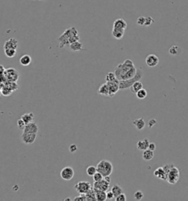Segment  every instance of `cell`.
<instances>
[{
  "mask_svg": "<svg viewBox=\"0 0 188 201\" xmlns=\"http://www.w3.org/2000/svg\"><path fill=\"white\" fill-rule=\"evenodd\" d=\"M105 80L106 82H114V81H120L118 78H117L116 75H115V72H108L107 74L106 77H105Z\"/></svg>",
  "mask_w": 188,
  "mask_h": 201,
  "instance_id": "f546056e",
  "label": "cell"
},
{
  "mask_svg": "<svg viewBox=\"0 0 188 201\" xmlns=\"http://www.w3.org/2000/svg\"><path fill=\"white\" fill-rule=\"evenodd\" d=\"M149 140L148 139H145L143 140H141L138 141L137 143V148L139 150H145L148 149V146H149Z\"/></svg>",
  "mask_w": 188,
  "mask_h": 201,
  "instance_id": "ac0fdd59",
  "label": "cell"
},
{
  "mask_svg": "<svg viewBox=\"0 0 188 201\" xmlns=\"http://www.w3.org/2000/svg\"><path fill=\"white\" fill-rule=\"evenodd\" d=\"M95 189L96 192V200H100V201H105L107 199V193L106 192L102 190H99V189Z\"/></svg>",
  "mask_w": 188,
  "mask_h": 201,
  "instance_id": "44dd1931",
  "label": "cell"
},
{
  "mask_svg": "<svg viewBox=\"0 0 188 201\" xmlns=\"http://www.w3.org/2000/svg\"><path fill=\"white\" fill-rule=\"evenodd\" d=\"M154 22V19H153L152 17L151 16H148V17H146V24H145V26H150Z\"/></svg>",
  "mask_w": 188,
  "mask_h": 201,
  "instance_id": "60d3db41",
  "label": "cell"
},
{
  "mask_svg": "<svg viewBox=\"0 0 188 201\" xmlns=\"http://www.w3.org/2000/svg\"><path fill=\"white\" fill-rule=\"evenodd\" d=\"M85 196H86L87 200H96V192L94 188H91V189L85 194Z\"/></svg>",
  "mask_w": 188,
  "mask_h": 201,
  "instance_id": "83f0119b",
  "label": "cell"
},
{
  "mask_svg": "<svg viewBox=\"0 0 188 201\" xmlns=\"http://www.w3.org/2000/svg\"><path fill=\"white\" fill-rule=\"evenodd\" d=\"M124 30H120V29H112V35H113V37L115 39H118V40H120L124 36Z\"/></svg>",
  "mask_w": 188,
  "mask_h": 201,
  "instance_id": "4316f807",
  "label": "cell"
},
{
  "mask_svg": "<svg viewBox=\"0 0 188 201\" xmlns=\"http://www.w3.org/2000/svg\"><path fill=\"white\" fill-rule=\"evenodd\" d=\"M103 178H104L103 175H102V173H100L99 172H96L95 173V175L93 176V179L94 182H98V181H102Z\"/></svg>",
  "mask_w": 188,
  "mask_h": 201,
  "instance_id": "8d00e7d4",
  "label": "cell"
},
{
  "mask_svg": "<svg viewBox=\"0 0 188 201\" xmlns=\"http://www.w3.org/2000/svg\"><path fill=\"white\" fill-rule=\"evenodd\" d=\"M132 124L136 127L138 131H142L146 127V122H145L143 118L134 119H132Z\"/></svg>",
  "mask_w": 188,
  "mask_h": 201,
  "instance_id": "e0dca14e",
  "label": "cell"
},
{
  "mask_svg": "<svg viewBox=\"0 0 188 201\" xmlns=\"http://www.w3.org/2000/svg\"><path fill=\"white\" fill-rule=\"evenodd\" d=\"M134 197L136 200H141L144 197V194H143V192L142 191L138 190L135 192Z\"/></svg>",
  "mask_w": 188,
  "mask_h": 201,
  "instance_id": "d590c367",
  "label": "cell"
},
{
  "mask_svg": "<svg viewBox=\"0 0 188 201\" xmlns=\"http://www.w3.org/2000/svg\"><path fill=\"white\" fill-rule=\"evenodd\" d=\"M137 71H138V70H137V69L135 68V66L133 67V68H132L131 70H129L128 72H126V73L125 74V75L121 77V80H129V79H131V78H132V77H134L135 76V75H136Z\"/></svg>",
  "mask_w": 188,
  "mask_h": 201,
  "instance_id": "ffe728a7",
  "label": "cell"
},
{
  "mask_svg": "<svg viewBox=\"0 0 188 201\" xmlns=\"http://www.w3.org/2000/svg\"><path fill=\"white\" fill-rule=\"evenodd\" d=\"M91 188V184L87 181H80L74 186V189L79 194H86Z\"/></svg>",
  "mask_w": 188,
  "mask_h": 201,
  "instance_id": "52a82bcc",
  "label": "cell"
},
{
  "mask_svg": "<svg viewBox=\"0 0 188 201\" xmlns=\"http://www.w3.org/2000/svg\"><path fill=\"white\" fill-rule=\"evenodd\" d=\"M63 200H71V198H69V197H68V198H65V199H64Z\"/></svg>",
  "mask_w": 188,
  "mask_h": 201,
  "instance_id": "7dc6e473",
  "label": "cell"
},
{
  "mask_svg": "<svg viewBox=\"0 0 188 201\" xmlns=\"http://www.w3.org/2000/svg\"><path fill=\"white\" fill-rule=\"evenodd\" d=\"M156 122H156V120L155 119H150L149 121H148V128H153V127L156 124Z\"/></svg>",
  "mask_w": 188,
  "mask_h": 201,
  "instance_id": "ee69618b",
  "label": "cell"
},
{
  "mask_svg": "<svg viewBox=\"0 0 188 201\" xmlns=\"http://www.w3.org/2000/svg\"><path fill=\"white\" fill-rule=\"evenodd\" d=\"M145 24H146V17L144 16L138 17V20H137V24L139 26H145Z\"/></svg>",
  "mask_w": 188,
  "mask_h": 201,
  "instance_id": "f35d334b",
  "label": "cell"
},
{
  "mask_svg": "<svg viewBox=\"0 0 188 201\" xmlns=\"http://www.w3.org/2000/svg\"><path fill=\"white\" fill-rule=\"evenodd\" d=\"M142 88H143V83L140 81H137V82H135V83L133 84L131 87H130V91H131L132 93L135 94H136L137 92L139 91L142 89Z\"/></svg>",
  "mask_w": 188,
  "mask_h": 201,
  "instance_id": "d4e9b609",
  "label": "cell"
},
{
  "mask_svg": "<svg viewBox=\"0 0 188 201\" xmlns=\"http://www.w3.org/2000/svg\"><path fill=\"white\" fill-rule=\"evenodd\" d=\"M115 199L116 201H126V195H125L124 193H121V194H119L118 197H115Z\"/></svg>",
  "mask_w": 188,
  "mask_h": 201,
  "instance_id": "b9f144b4",
  "label": "cell"
},
{
  "mask_svg": "<svg viewBox=\"0 0 188 201\" xmlns=\"http://www.w3.org/2000/svg\"><path fill=\"white\" fill-rule=\"evenodd\" d=\"M23 132L31 133H38V126L37 124H35V123L32 122L26 125L25 128L23 130Z\"/></svg>",
  "mask_w": 188,
  "mask_h": 201,
  "instance_id": "9a60e30c",
  "label": "cell"
},
{
  "mask_svg": "<svg viewBox=\"0 0 188 201\" xmlns=\"http://www.w3.org/2000/svg\"><path fill=\"white\" fill-rule=\"evenodd\" d=\"M148 149L152 151H154L156 150V144L154 143H150L149 146H148Z\"/></svg>",
  "mask_w": 188,
  "mask_h": 201,
  "instance_id": "bcb514c9",
  "label": "cell"
},
{
  "mask_svg": "<svg viewBox=\"0 0 188 201\" xmlns=\"http://www.w3.org/2000/svg\"><path fill=\"white\" fill-rule=\"evenodd\" d=\"M135 63L130 59H126L124 60V62L122 63L118 64L115 68V74L116 75L117 78L119 80H121V77L128 72L129 70H131L132 68L135 67Z\"/></svg>",
  "mask_w": 188,
  "mask_h": 201,
  "instance_id": "7a4b0ae2",
  "label": "cell"
},
{
  "mask_svg": "<svg viewBox=\"0 0 188 201\" xmlns=\"http://www.w3.org/2000/svg\"><path fill=\"white\" fill-rule=\"evenodd\" d=\"M36 138H37V133H25V132H23L21 136L22 142L26 144H31L34 143Z\"/></svg>",
  "mask_w": 188,
  "mask_h": 201,
  "instance_id": "9c48e42d",
  "label": "cell"
},
{
  "mask_svg": "<svg viewBox=\"0 0 188 201\" xmlns=\"http://www.w3.org/2000/svg\"><path fill=\"white\" fill-rule=\"evenodd\" d=\"M57 40L59 42V47L61 49L69 46L72 43L80 41L78 30L74 27L67 28Z\"/></svg>",
  "mask_w": 188,
  "mask_h": 201,
  "instance_id": "6da1fadb",
  "label": "cell"
},
{
  "mask_svg": "<svg viewBox=\"0 0 188 201\" xmlns=\"http://www.w3.org/2000/svg\"><path fill=\"white\" fill-rule=\"evenodd\" d=\"M70 49L74 52H78V51H81L83 49V44L80 42V41H77L69 45Z\"/></svg>",
  "mask_w": 188,
  "mask_h": 201,
  "instance_id": "cb8c5ba5",
  "label": "cell"
},
{
  "mask_svg": "<svg viewBox=\"0 0 188 201\" xmlns=\"http://www.w3.org/2000/svg\"><path fill=\"white\" fill-rule=\"evenodd\" d=\"M180 52H181L180 47H179V46H176V45L172 46V47L169 49V50H168V52H169L170 55H177L180 53Z\"/></svg>",
  "mask_w": 188,
  "mask_h": 201,
  "instance_id": "4dcf8cb0",
  "label": "cell"
},
{
  "mask_svg": "<svg viewBox=\"0 0 188 201\" xmlns=\"http://www.w3.org/2000/svg\"><path fill=\"white\" fill-rule=\"evenodd\" d=\"M1 93L3 96L8 97L11 96V95L14 93V91L11 89H10V88H8V87L1 85Z\"/></svg>",
  "mask_w": 188,
  "mask_h": 201,
  "instance_id": "1f68e13d",
  "label": "cell"
},
{
  "mask_svg": "<svg viewBox=\"0 0 188 201\" xmlns=\"http://www.w3.org/2000/svg\"><path fill=\"white\" fill-rule=\"evenodd\" d=\"M179 178H180V172L179 169L174 165L168 172L166 181H168V184H176L179 181Z\"/></svg>",
  "mask_w": 188,
  "mask_h": 201,
  "instance_id": "5b68a950",
  "label": "cell"
},
{
  "mask_svg": "<svg viewBox=\"0 0 188 201\" xmlns=\"http://www.w3.org/2000/svg\"><path fill=\"white\" fill-rule=\"evenodd\" d=\"M111 191L113 192V194H114L115 198L116 197H118L119 194H121V193H123V189H122L121 186L118 185V184H115V185H113V187H112V189H111Z\"/></svg>",
  "mask_w": 188,
  "mask_h": 201,
  "instance_id": "f1b7e54d",
  "label": "cell"
},
{
  "mask_svg": "<svg viewBox=\"0 0 188 201\" xmlns=\"http://www.w3.org/2000/svg\"><path fill=\"white\" fill-rule=\"evenodd\" d=\"M18 45H19V42L16 39L11 38V39H8L5 42L4 44V49H17Z\"/></svg>",
  "mask_w": 188,
  "mask_h": 201,
  "instance_id": "5bb4252c",
  "label": "cell"
},
{
  "mask_svg": "<svg viewBox=\"0 0 188 201\" xmlns=\"http://www.w3.org/2000/svg\"><path fill=\"white\" fill-rule=\"evenodd\" d=\"M2 74H4L8 81L17 82L19 78V72L14 68H8Z\"/></svg>",
  "mask_w": 188,
  "mask_h": 201,
  "instance_id": "8992f818",
  "label": "cell"
},
{
  "mask_svg": "<svg viewBox=\"0 0 188 201\" xmlns=\"http://www.w3.org/2000/svg\"><path fill=\"white\" fill-rule=\"evenodd\" d=\"M26 125L27 124L24 122V121L21 118L19 119L17 121V126L20 130H24V128H25Z\"/></svg>",
  "mask_w": 188,
  "mask_h": 201,
  "instance_id": "74e56055",
  "label": "cell"
},
{
  "mask_svg": "<svg viewBox=\"0 0 188 201\" xmlns=\"http://www.w3.org/2000/svg\"><path fill=\"white\" fill-rule=\"evenodd\" d=\"M159 57H158L156 55H154V54L148 55L146 58V65L149 67L156 66L158 65V63H159Z\"/></svg>",
  "mask_w": 188,
  "mask_h": 201,
  "instance_id": "8fae6325",
  "label": "cell"
},
{
  "mask_svg": "<svg viewBox=\"0 0 188 201\" xmlns=\"http://www.w3.org/2000/svg\"><path fill=\"white\" fill-rule=\"evenodd\" d=\"M74 201H86L87 198L85 194H80V196L78 197H76L74 199Z\"/></svg>",
  "mask_w": 188,
  "mask_h": 201,
  "instance_id": "ab89813d",
  "label": "cell"
},
{
  "mask_svg": "<svg viewBox=\"0 0 188 201\" xmlns=\"http://www.w3.org/2000/svg\"><path fill=\"white\" fill-rule=\"evenodd\" d=\"M96 172H97V168L94 166H88L86 169L87 174L89 176H91V177H93Z\"/></svg>",
  "mask_w": 188,
  "mask_h": 201,
  "instance_id": "e575fe53",
  "label": "cell"
},
{
  "mask_svg": "<svg viewBox=\"0 0 188 201\" xmlns=\"http://www.w3.org/2000/svg\"><path fill=\"white\" fill-rule=\"evenodd\" d=\"M74 176V170L71 166L62 168L60 172V177L65 181H71Z\"/></svg>",
  "mask_w": 188,
  "mask_h": 201,
  "instance_id": "ba28073f",
  "label": "cell"
},
{
  "mask_svg": "<svg viewBox=\"0 0 188 201\" xmlns=\"http://www.w3.org/2000/svg\"><path fill=\"white\" fill-rule=\"evenodd\" d=\"M113 198H115V195L112 191L107 192V199H108V200H112V199Z\"/></svg>",
  "mask_w": 188,
  "mask_h": 201,
  "instance_id": "f6af8a7d",
  "label": "cell"
},
{
  "mask_svg": "<svg viewBox=\"0 0 188 201\" xmlns=\"http://www.w3.org/2000/svg\"><path fill=\"white\" fill-rule=\"evenodd\" d=\"M5 51V55L7 56L8 57H15V55H16V52H17V49H4Z\"/></svg>",
  "mask_w": 188,
  "mask_h": 201,
  "instance_id": "d6a6232c",
  "label": "cell"
},
{
  "mask_svg": "<svg viewBox=\"0 0 188 201\" xmlns=\"http://www.w3.org/2000/svg\"><path fill=\"white\" fill-rule=\"evenodd\" d=\"M127 27V23L123 19H116L113 23V29H120V30H124Z\"/></svg>",
  "mask_w": 188,
  "mask_h": 201,
  "instance_id": "4fadbf2b",
  "label": "cell"
},
{
  "mask_svg": "<svg viewBox=\"0 0 188 201\" xmlns=\"http://www.w3.org/2000/svg\"><path fill=\"white\" fill-rule=\"evenodd\" d=\"M21 118L24 120L26 124H29V123H31L33 122L34 114L33 113H31V112L30 113H24V115H22V116H21Z\"/></svg>",
  "mask_w": 188,
  "mask_h": 201,
  "instance_id": "484cf974",
  "label": "cell"
},
{
  "mask_svg": "<svg viewBox=\"0 0 188 201\" xmlns=\"http://www.w3.org/2000/svg\"><path fill=\"white\" fill-rule=\"evenodd\" d=\"M69 152L71 153H74L76 152V151L78 150V147H77V146L76 145V144H71L70 146H69Z\"/></svg>",
  "mask_w": 188,
  "mask_h": 201,
  "instance_id": "7bdbcfd3",
  "label": "cell"
},
{
  "mask_svg": "<svg viewBox=\"0 0 188 201\" xmlns=\"http://www.w3.org/2000/svg\"><path fill=\"white\" fill-rule=\"evenodd\" d=\"M110 182H109L105 178L102 179V181H98V182H94L93 184V188L96 189H99V190L105 191V192H108V189H110Z\"/></svg>",
  "mask_w": 188,
  "mask_h": 201,
  "instance_id": "30bf717a",
  "label": "cell"
},
{
  "mask_svg": "<svg viewBox=\"0 0 188 201\" xmlns=\"http://www.w3.org/2000/svg\"><path fill=\"white\" fill-rule=\"evenodd\" d=\"M120 81H114V82H107L108 84L109 90H110V95L109 97H113L115 96V94L120 90L119 86Z\"/></svg>",
  "mask_w": 188,
  "mask_h": 201,
  "instance_id": "7c38bea8",
  "label": "cell"
},
{
  "mask_svg": "<svg viewBox=\"0 0 188 201\" xmlns=\"http://www.w3.org/2000/svg\"><path fill=\"white\" fill-rule=\"evenodd\" d=\"M97 172H99L100 173L103 175L104 177L110 175L113 173V164L108 160H102L97 164L96 166Z\"/></svg>",
  "mask_w": 188,
  "mask_h": 201,
  "instance_id": "3957f363",
  "label": "cell"
},
{
  "mask_svg": "<svg viewBox=\"0 0 188 201\" xmlns=\"http://www.w3.org/2000/svg\"><path fill=\"white\" fill-rule=\"evenodd\" d=\"M154 176H156V177L158 178L161 179V180L166 181V178H167V175H166V172L165 171L163 166L158 167L157 169H155L154 172Z\"/></svg>",
  "mask_w": 188,
  "mask_h": 201,
  "instance_id": "2e32d148",
  "label": "cell"
},
{
  "mask_svg": "<svg viewBox=\"0 0 188 201\" xmlns=\"http://www.w3.org/2000/svg\"><path fill=\"white\" fill-rule=\"evenodd\" d=\"M143 159L144 161H151V159H153L154 158V151L151 150L147 149L143 150Z\"/></svg>",
  "mask_w": 188,
  "mask_h": 201,
  "instance_id": "603a6c76",
  "label": "cell"
},
{
  "mask_svg": "<svg viewBox=\"0 0 188 201\" xmlns=\"http://www.w3.org/2000/svg\"><path fill=\"white\" fill-rule=\"evenodd\" d=\"M143 72L141 70H138L137 71V73L135 75V76L132 78L129 79V80H120L119 82V86H120V90H123V89H127V88H130V87L134 84L135 82L140 81V80H141L142 77H143Z\"/></svg>",
  "mask_w": 188,
  "mask_h": 201,
  "instance_id": "277c9868",
  "label": "cell"
},
{
  "mask_svg": "<svg viewBox=\"0 0 188 201\" xmlns=\"http://www.w3.org/2000/svg\"><path fill=\"white\" fill-rule=\"evenodd\" d=\"M147 91H146V89H144V88H142L139 91L137 92L136 94V96L138 97V99H139V100H143V99L146 98V97H147Z\"/></svg>",
  "mask_w": 188,
  "mask_h": 201,
  "instance_id": "836d02e7",
  "label": "cell"
},
{
  "mask_svg": "<svg viewBox=\"0 0 188 201\" xmlns=\"http://www.w3.org/2000/svg\"><path fill=\"white\" fill-rule=\"evenodd\" d=\"M19 61H20L21 65L24 66H29L31 63V62H32V57L29 55H24L20 57Z\"/></svg>",
  "mask_w": 188,
  "mask_h": 201,
  "instance_id": "7402d4cb",
  "label": "cell"
},
{
  "mask_svg": "<svg viewBox=\"0 0 188 201\" xmlns=\"http://www.w3.org/2000/svg\"><path fill=\"white\" fill-rule=\"evenodd\" d=\"M98 94L102 95V96L109 97V95H110V90H109L108 83L102 84L101 86L99 87V88L98 90Z\"/></svg>",
  "mask_w": 188,
  "mask_h": 201,
  "instance_id": "d6986e66",
  "label": "cell"
}]
</instances>
